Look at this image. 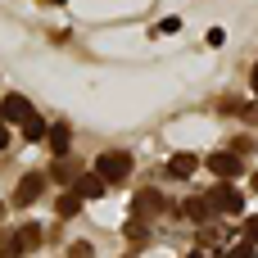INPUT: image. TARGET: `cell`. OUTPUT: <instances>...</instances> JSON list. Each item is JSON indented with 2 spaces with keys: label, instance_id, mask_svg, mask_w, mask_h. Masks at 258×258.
<instances>
[{
  "label": "cell",
  "instance_id": "2e32d148",
  "mask_svg": "<svg viewBox=\"0 0 258 258\" xmlns=\"http://www.w3.org/2000/svg\"><path fill=\"white\" fill-rule=\"evenodd\" d=\"M231 258H258V245L245 240V245H236V249H231Z\"/></svg>",
  "mask_w": 258,
  "mask_h": 258
},
{
  "label": "cell",
  "instance_id": "5bb4252c",
  "mask_svg": "<svg viewBox=\"0 0 258 258\" xmlns=\"http://www.w3.org/2000/svg\"><path fill=\"white\" fill-rule=\"evenodd\" d=\"M45 132H50V127H45V118H41V113H36V118H27V122H23V136H27V141H32V145H36V141H45Z\"/></svg>",
  "mask_w": 258,
  "mask_h": 258
},
{
  "label": "cell",
  "instance_id": "7402d4cb",
  "mask_svg": "<svg viewBox=\"0 0 258 258\" xmlns=\"http://www.w3.org/2000/svg\"><path fill=\"white\" fill-rule=\"evenodd\" d=\"M41 5H63V0H41Z\"/></svg>",
  "mask_w": 258,
  "mask_h": 258
},
{
  "label": "cell",
  "instance_id": "5b68a950",
  "mask_svg": "<svg viewBox=\"0 0 258 258\" xmlns=\"http://www.w3.org/2000/svg\"><path fill=\"white\" fill-rule=\"evenodd\" d=\"M0 113H5V122H27V118H36V109H32V100L27 95H5L0 100Z\"/></svg>",
  "mask_w": 258,
  "mask_h": 258
},
{
  "label": "cell",
  "instance_id": "52a82bcc",
  "mask_svg": "<svg viewBox=\"0 0 258 258\" xmlns=\"http://www.w3.org/2000/svg\"><path fill=\"white\" fill-rule=\"evenodd\" d=\"M45 145L54 150V159H68V150H73V127H68V122H54V127L45 132Z\"/></svg>",
  "mask_w": 258,
  "mask_h": 258
},
{
  "label": "cell",
  "instance_id": "4fadbf2b",
  "mask_svg": "<svg viewBox=\"0 0 258 258\" xmlns=\"http://www.w3.org/2000/svg\"><path fill=\"white\" fill-rule=\"evenodd\" d=\"M54 213H59V218H77V213H82V200H77L73 190H63V195L54 200Z\"/></svg>",
  "mask_w": 258,
  "mask_h": 258
},
{
  "label": "cell",
  "instance_id": "8fae6325",
  "mask_svg": "<svg viewBox=\"0 0 258 258\" xmlns=\"http://www.w3.org/2000/svg\"><path fill=\"white\" fill-rule=\"evenodd\" d=\"M186 218H190V222H200V227H204V222H209V218H213V204H209V200H204V195H195V200H186Z\"/></svg>",
  "mask_w": 258,
  "mask_h": 258
},
{
  "label": "cell",
  "instance_id": "ac0fdd59",
  "mask_svg": "<svg viewBox=\"0 0 258 258\" xmlns=\"http://www.w3.org/2000/svg\"><path fill=\"white\" fill-rule=\"evenodd\" d=\"M249 150H254V141H249V136H240V141H236V150H231V154H236V159H240V154H249Z\"/></svg>",
  "mask_w": 258,
  "mask_h": 258
},
{
  "label": "cell",
  "instance_id": "8992f818",
  "mask_svg": "<svg viewBox=\"0 0 258 258\" xmlns=\"http://www.w3.org/2000/svg\"><path fill=\"white\" fill-rule=\"evenodd\" d=\"M68 190H73V195H77V200H82V204H86V200H100V195H104V190H109V186H104V181H100V177H95V172H77V181H73V186H68Z\"/></svg>",
  "mask_w": 258,
  "mask_h": 258
},
{
  "label": "cell",
  "instance_id": "6da1fadb",
  "mask_svg": "<svg viewBox=\"0 0 258 258\" xmlns=\"http://www.w3.org/2000/svg\"><path fill=\"white\" fill-rule=\"evenodd\" d=\"M91 172H95L104 186H122V181L132 177V154H127V150H104Z\"/></svg>",
  "mask_w": 258,
  "mask_h": 258
},
{
  "label": "cell",
  "instance_id": "44dd1931",
  "mask_svg": "<svg viewBox=\"0 0 258 258\" xmlns=\"http://www.w3.org/2000/svg\"><path fill=\"white\" fill-rule=\"evenodd\" d=\"M249 186H254V195H258V172H254V177H249Z\"/></svg>",
  "mask_w": 258,
  "mask_h": 258
},
{
  "label": "cell",
  "instance_id": "ba28073f",
  "mask_svg": "<svg viewBox=\"0 0 258 258\" xmlns=\"http://www.w3.org/2000/svg\"><path fill=\"white\" fill-rule=\"evenodd\" d=\"M41 190H45V177H41V172H27V177L18 181V190H14V204H36Z\"/></svg>",
  "mask_w": 258,
  "mask_h": 258
},
{
  "label": "cell",
  "instance_id": "277c9868",
  "mask_svg": "<svg viewBox=\"0 0 258 258\" xmlns=\"http://www.w3.org/2000/svg\"><path fill=\"white\" fill-rule=\"evenodd\" d=\"M163 204H168V200H163L159 190H136V200H132V218H136V222H150V218L163 213Z\"/></svg>",
  "mask_w": 258,
  "mask_h": 258
},
{
  "label": "cell",
  "instance_id": "7c38bea8",
  "mask_svg": "<svg viewBox=\"0 0 258 258\" xmlns=\"http://www.w3.org/2000/svg\"><path fill=\"white\" fill-rule=\"evenodd\" d=\"M77 172H82V168H77V163H68V159H54V168H50V177H54L59 186H73V181H77Z\"/></svg>",
  "mask_w": 258,
  "mask_h": 258
},
{
  "label": "cell",
  "instance_id": "7a4b0ae2",
  "mask_svg": "<svg viewBox=\"0 0 258 258\" xmlns=\"http://www.w3.org/2000/svg\"><path fill=\"white\" fill-rule=\"evenodd\" d=\"M204 168H209V172H213L218 181H236V177L245 172V163H240V159H236L231 150H213V154L204 159Z\"/></svg>",
  "mask_w": 258,
  "mask_h": 258
},
{
  "label": "cell",
  "instance_id": "603a6c76",
  "mask_svg": "<svg viewBox=\"0 0 258 258\" xmlns=\"http://www.w3.org/2000/svg\"><path fill=\"white\" fill-rule=\"evenodd\" d=\"M127 258H132V254H127Z\"/></svg>",
  "mask_w": 258,
  "mask_h": 258
},
{
  "label": "cell",
  "instance_id": "3957f363",
  "mask_svg": "<svg viewBox=\"0 0 258 258\" xmlns=\"http://www.w3.org/2000/svg\"><path fill=\"white\" fill-rule=\"evenodd\" d=\"M204 200L213 204V213H240V209H245V195H240L231 181H218L213 195H204Z\"/></svg>",
  "mask_w": 258,
  "mask_h": 258
},
{
  "label": "cell",
  "instance_id": "e0dca14e",
  "mask_svg": "<svg viewBox=\"0 0 258 258\" xmlns=\"http://www.w3.org/2000/svg\"><path fill=\"white\" fill-rule=\"evenodd\" d=\"M245 240H249V245H258V213L245 222Z\"/></svg>",
  "mask_w": 258,
  "mask_h": 258
},
{
  "label": "cell",
  "instance_id": "9c48e42d",
  "mask_svg": "<svg viewBox=\"0 0 258 258\" xmlns=\"http://www.w3.org/2000/svg\"><path fill=\"white\" fill-rule=\"evenodd\" d=\"M36 245H41V227H36V222H27V227H18V231H14V249H18V258L32 254Z\"/></svg>",
  "mask_w": 258,
  "mask_h": 258
},
{
  "label": "cell",
  "instance_id": "9a60e30c",
  "mask_svg": "<svg viewBox=\"0 0 258 258\" xmlns=\"http://www.w3.org/2000/svg\"><path fill=\"white\" fill-rule=\"evenodd\" d=\"M127 236H132V245H136V249H141V245H145V227H141V222H136V218H132V222H127Z\"/></svg>",
  "mask_w": 258,
  "mask_h": 258
},
{
  "label": "cell",
  "instance_id": "d6986e66",
  "mask_svg": "<svg viewBox=\"0 0 258 258\" xmlns=\"http://www.w3.org/2000/svg\"><path fill=\"white\" fill-rule=\"evenodd\" d=\"M9 145V122H5V113H0V150Z\"/></svg>",
  "mask_w": 258,
  "mask_h": 258
},
{
  "label": "cell",
  "instance_id": "ffe728a7",
  "mask_svg": "<svg viewBox=\"0 0 258 258\" xmlns=\"http://www.w3.org/2000/svg\"><path fill=\"white\" fill-rule=\"evenodd\" d=\"M249 82H254V95H258V63H254V73H249Z\"/></svg>",
  "mask_w": 258,
  "mask_h": 258
},
{
  "label": "cell",
  "instance_id": "30bf717a",
  "mask_svg": "<svg viewBox=\"0 0 258 258\" xmlns=\"http://www.w3.org/2000/svg\"><path fill=\"white\" fill-rule=\"evenodd\" d=\"M195 168H200V159H195V154H186V150L168 159V177H177V181H181V177H190Z\"/></svg>",
  "mask_w": 258,
  "mask_h": 258
}]
</instances>
